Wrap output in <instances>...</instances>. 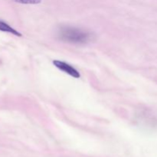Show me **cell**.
Returning <instances> with one entry per match:
<instances>
[{
	"instance_id": "cell-1",
	"label": "cell",
	"mask_w": 157,
	"mask_h": 157,
	"mask_svg": "<svg viewBox=\"0 0 157 157\" xmlns=\"http://www.w3.org/2000/svg\"><path fill=\"white\" fill-rule=\"evenodd\" d=\"M58 37L64 42L75 44H84L90 42L94 35L90 31L72 26H61L58 30Z\"/></svg>"
},
{
	"instance_id": "cell-2",
	"label": "cell",
	"mask_w": 157,
	"mask_h": 157,
	"mask_svg": "<svg viewBox=\"0 0 157 157\" xmlns=\"http://www.w3.org/2000/svg\"><path fill=\"white\" fill-rule=\"evenodd\" d=\"M53 64L57 68H58L60 71L64 72V73L67 74L70 76L73 77L75 78H81V75L78 72V71L77 69H75L71 64H67V63L64 62V61H59V60H54Z\"/></svg>"
},
{
	"instance_id": "cell-3",
	"label": "cell",
	"mask_w": 157,
	"mask_h": 157,
	"mask_svg": "<svg viewBox=\"0 0 157 157\" xmlns=\"http://www.w3.org/2000/svg\"><path fill=\"white\" fill-rule=\"evenodd\" d=\"M0 31L4 32H8V33H11L12 35H15V36H21V34L20 32H18V31L15 30V29L11 27L9 25H8L7 23L5 22L4 21H2V20H0Z\"/></svg>"
},
{
	"instance_id": "cell-4",
	"label": "cell",
	"mask_w": 157,
	"mask_h": 157,
	"mask_svg": "<svg viewBox=\"0 0 157 157\" xmlns=\"http://www.w3.org/2000/svg\"><path fill=\"white\" fill-rule=\"evenodd\" d=\"M12 1L16 3L25 5H36L41 2V0H12Z\"/></svg>"
}]
</instances>
